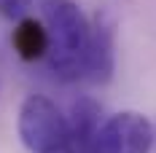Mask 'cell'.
Returning <instances> with one entry per match:
<instances>
[{
  "mask_svg": "<svg viewBox=\"0 0 156 153\" xmlns=\"http://www.w3.org/2000/svg\"><path fill=\"white\" fill-rule=\"evenodd\" d=\"M48 67L62 81L83 78L86 54H89V32L92 24L73 0H59L48 8Z\"/></svg>",
  "mask_w": 156,
  "mask_h": 153,
  "instance_id": "cell-1",
  "label": "cell"
},
{
  "mask_svg": "<svg viewBox=\"0 0 156 153\" xmlns=\"http://www.w3.org/2000/svg\"><path fill=\"white\" fill-rule=\"evenodd\" d=\"M16 126L30 153H76L67 116L43 94H30L22 102Z\"/></svg>",
  "mask_w": 156,
  "mask_h": 153,
  "instance_id": "cell-2",
  "label": "cell"
},
{
  "mask_svg": "<svg viewBox=\"0 0 156 153\" xmlns=\"http://www.w3.org/2000/svg\"><path fill=\"white\" fill-rule=\"evenodd\" d=\"M154 123L137 110H121L100 123L97 153H151Z\"/></svg>",
  "mask_w": 156,
  "mask_h": 153,
  "instance_id": "cell-3",
  "label": "cell"
},
{
  "mask_svg": "<svg viewBox=\"0 0 156 153\" xmlns=\"http://www.w3.org/2000/svg\"><path fill=\"white\" fill-rule=\"evenodd\" d=\"M89 32V54L83 78L92 83H108L116 70V24L108 14H97Z\"/></svg>",
  "mask_w": 156,
  "mask_h": 153,
  "instance_id": "cell-4",
  "label": "cell"
},
{
  "mask_svg": "<svg viewBox=\"0 0 156 153\" xmlns=\"http://www.w3.org/2000/svg\"><path fill=\"white\" fill-rule=\"evenodd\" d=\"M70 132L76 142V153H97V132H100V105L92 97H78L70 105Z\"/></svg>",
  "mask_w": 156,
  "mask_h": 153,
  "instance_id": "cell-5",
  "label": "cell"
},
{
  "mask_svg": "<svg viewBox=\"0 0 156 153\" xmlns=\"http://www.w3.org/2000/svg\"><path fill=\"white\" fill-rule=\"evenodd\" d=\"M14 51L22 57L24 62H35V59H46L48 54V30L32 16H24L16 22V30L11 35Z\"/></svg>",
  "mask_w": 156,
  "mask_h": 153,
  "instance_id": "cell-6",
  "label": "cell"
},
{
  "mask_svg": "<svg viewBox=\"0 0 156 153\" xmlns=\"http://www.w3.org/2000/svg\"><path fill=\"white\" fill-rule=\"evenodd\" d=\"M30 8H32V0H0V16L14 19V22L30 16Z\"/></svg>",
  "mask_w": 156,
  "mask_h": 153,
  "instance_id": "cell-7",
  "label": "cell"
}]
</instances>
